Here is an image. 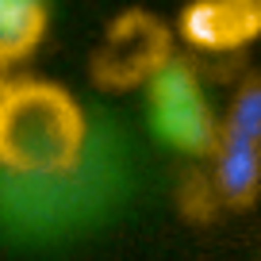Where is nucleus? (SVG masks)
Segmentation results:
<instances>
[{"instance_id":"obj_1","label":"nucleus","mask_w":261,"mask_h":261,"mask_svg":"<svg viewBox=\"0 0 261 261\" xmlns=\"http://www.w3.org/2000/svg\"><path fill=\"white\" fill-rule=\"evenodd\" d=\"M89 123L69 89L39 77L4 81L0 89V162L23 177L73 173L85 154Z\"/></svg>"},{"instance_id":"obj_2","label":"nucleus","mask_w":261,"mask_h":261,"mask_svg":"<svg viewBox=\"0 0 261 261\" xmlns=\"http://www.w3.org/2000/svg\"><path fill=\"white\" fill-rule=\"evenodd\" d=\"M173 62V31L158 16L130 8L108 23L89 58V73L104 92L146 89Z\"/></svg>"},{"instance_id":"obj_3","label":"nucleus","mask_w":261,"mask_h":261,"mask_svg":"<svg viewBox=\"0 0 261 261\" xmlns=\"http://www.w3.org/2000/svg\"><path fill=\"white\" fill-rule=\"evenodd\" d=\"M146 112L158 139L169 142L173 150L192 158H215L223 139V119H215L192 65H185L180 58L165 65L146 85Z\"/></svg>"},{"instance_id":"obj_4","label":"nucleus","mask_w":261,"mask_h":261,"mask_svg":"<svg viewBox=\"0 0 261 261\" xmlns=\"http://www.w3.org/2000/svg\"><path fill=\"white\" fill-rule=\"evenodd\" d=\"M188 46L230 54L261 39V0H192L177 19Z\"/></svg>"},{"instance_id":"obj_5","label":"nucleus","mask_w":261,"mask_h":261,"mask_svg":"<svg viewBox=\"0 0 261 261\" xmlns=\"http://www.w3.org/2000/svg\"><path fill=\"white\" fill-rule=\"evenodd\" d=\"M215 188L230 207H250L261 192V142L223 135L215 150Z\"/></svg>"},{"instance_id":"obj_6","label":"nucleus","mask_w":261,"mask_h":261,"mask_svg":"<svg viewBox=\"0 0 261 261\" xmlns=\"http://www.w3.org/2000/svg\"><path fill=\"white\" fill-rule=\"evenodd\" d=\"M50 12L46 0H0V65L12 69L39 50Z\"/></svg>"},{"instance_id":"obj_7","label":"nucleus","mask_w":261,"mask_h":261,"mask_svg":"<svg viewBox=\"0 0 261 261\" xmlns=\"http://www.w3.org/2000/svg\"><path fill=\"white\" fill-rule=\"evenodd\" d=\"M223 135H238V139L261 142V77L246 81L234 92L227 115H223Z\"/></svg>"}]
</instances>
